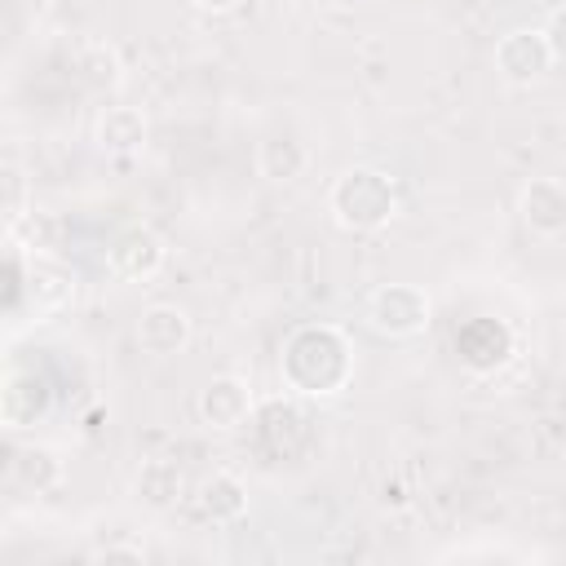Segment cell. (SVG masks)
Segmentation results:
<instances>
[{
	"mask_svg": "<svg viewBox=\"0 0 566 566\" xmlns=\"http://www.w3.org/2000/svg\"><path fill=\"white\" fill-rule=\"evenodd\" d=\"M97 146L111 150V155H133L146 146V115L133 111V106H106L97 115V128H93Z\"/></svg>",
	"mask_w": 566,
	"mask_h": 566,
	"instance_id": "cell-13",
	"label": "cell"
},
{
	"mask_svg": "<svg viewBox=\"0 0 566 566\" xmlns=\"http://www.w3.org/2000/svg\"><path fill=\"white\" fill-rule=\"evenodd\" d=\"M195 509L208 522H239L248 513V486L234 473H208L195 486Z\"/></svg>",
	"mask_w": 566,
	"mask_h": 566,
	"instance_id": "cell-12",
	"label": "cell"
},
{
	"mask_svg": "<svg viewBox=\"0 0 566 566\" xmlns=\"http://www.w3.org/2000/svg\"><path fill=\"white\" fill-rule=\"evenodd\" d=\"M137 345L155 358H172L190 345V314L181 305H150L137 318Z\"/></svg>",
	"mask_w": 566,
	"mask_h": 566,
	"instance_id": "cell-10",
	"label": "cell"
},
{
	"mask_svg": "<svg viewBox=\"0 0 566 566\" xmlns=\"http://www.w3.org/2000/svg\"><path fill=\"white\" fill-rule=\"evenodd\" d=\"M539 31H544V40L553 49V62H566V9H553Z\"/></svg>",
	"mask_w": 566,
	"mask_h": 566,
	"instance_id": "cell-18",
	"label": "cell"
},
{
	"mask_svg": "<svg viewBox=\"0 0 566 566\" xmlns=\"http://www.w3.org/2000/svg\"><path fill=\"white\" fill-rule=\"evenodd\" d=\"M455 349L473 371H495V367H504L513 358V332L504 323H495V318H473V323L460 327Z\"/></svg>",
	"mask_w": 566,
	"mask_h": 566,
	"instance_id": "cell-8",
	"label": "cell"
},
{
	"mask_svg": "<svg viewBox=\"0 0 566 566\" xmlns=\"http://www.w3.org/2000/svg\"><path fill=\"white\" fill-rule=\"evenodd\" d=\"M305 164H310V155H305V146H301L292 133H274V137H265L261 150H256V168H261V177H270V181H296V177L305 172Z\"/></svg>",
	"mask_w": 566,
	"mask_h": 566,
	"instance_id": "cell-16",
	"label": "cell"
},
{
	"mask_svg": "<svg viewBox=\"0 0 566 566\" xmlns=\"http://www.w3.org/2000/svg\"><path fill=\"white\" fill-rule=\"evenodd\" d=\"M133 491L146 509H172L181 495H186V478L172 460H146L133 478Z\"/></svg>",
	"mask_w": 566,
	"mask_h": 566,
	"instance_id": "cell-15",
	"label": "cell"
},
{
	"mask_svg": "<svg viewBox=\"0 0 566 566\" xmlns=\"http://www.w3.org/2000/svg\"><path fill=\"white\" fill-rule=\"evenodd\" d=\"M27 292H31L35 310H62L75 296V274L62 261H53L49 252H35L27 261Z\"/></svg>",
	"mask_w": 566,
	"mask_h": 566,
	"instance_id": "cell-11",
	"label": "cell"
},
{
	"mask_svg": "<svg viewBox=\"0 0 566 566\" xmlns=\"http://www.w3.org/2000/svg\"><path fill=\"white\" fill-rule=\"evenodd\" d=\"M27 230H31V252H49V230H53V221H49L44 212H31V217H27Z\"/></svg>",
	"mask_w": 566,
	"mask_h": 566,
	"instance_id": "cell-19",
	"label": "cell"
},
{
	"mask_svg": "<svg viewBox=\"0 0 566 566\" xmlns=\"http://www.w3.org/2000/svg\"><path fill=\"white\" fill-rule=\"evenodd\" d=\"M517 217L539 239L566 234V181H557V177H531L522 186V195H517Z\"/></svg>",
	"mask_w": 566,
	"mask_h": 566,
	"instance_id": "cell-6",
	"label": "cell"
},
{
	"mask_svg": "<svg viewBox=\"0 0 566 566\" xmlns=\"http://www.w3.org/2000/svg\"><path fill=\"white\" fill-rule=\"evenodd\" d=\"M93 557H106V562H142V544H106V548H97Z\"/></svg>",
	"mask_w": 566,
	"mask_h": 566,
	"instance_id": "cell-20",
	"label": "cell"
},
{
	"mask_svg": "<svg viewBox=\"0 0 566 566\" xmlns=\"http://www.w3.org/2000/svg\"><path fill=\"white\" fill-rule=\"evenodd\" d=\"M332 221L349 234H371L380 226H389V217L398 212V190L385 172L376 168H349L336 177L332 195H327Z\"/></svg>",
	"mask_w": 566,
	"mask_h": 566,
	"instance_id": "cell-2",
	"label": "cell"
},
{
	"mask_svg": "<svg viewBox=\"0 0 566 566\" xmlns=\"http://www.w3.org/2000/svg\"><path fill=\"white\" fill-rule=\"evenodd\" d=\"M53 411V394L35 371H9L0 389V420L4 429H35Z\"/></svg>",
	"mask_w": 566,
	"mask_h": 566,
	"instance_id": "cell-7",
	"label": "cell"
},
{
	"mask_svg": "<svg viewBox=\"0 0 566 566\" xmlns=\"http://www.w3.org/2000/svg\"><path fill=\"white\" fill-rule=\"evenodd\" d=\"M367 323L380 336H416L429 327V296L411 283H385L367 305Z\"/></svg>",
	"mask_w": 566,
	"mask_h": 566,
	"instance_id": "cell-3",
	"label": "cell"
},
{
	"mask_svg": "<svg viewBox=\"0 0 566 566\" xmlns=\"http://www.w3.org/2000/svg\"><path fill=\"white\" fill-rule=\"evenodd\" d=\"M279 371H283V385L287 389H296L305 398H327V394H340L349 385L354 354H349V340L336 327L310 323V327H296L283 340Z\"/></svg>",
	"mask_w": 566,
	"mask_h": 566,
	"instance_id": "cell-1",
	"label": "cell"
},
{
	"mask_svg": "<svg viewBox=\"0 0 566 566\" xmlns=\"http://www.w3.org/2000/svg\"><path fill=\"white\" fill-rule=\"evenodd\" d=\"M9 478H13V486H22L31 495H44L62 482V460L49 447H18L13 460H9Z\"/></svg>",
	"mask_w": 566,
	"mask_h": 566,
	"instance_id": "cell-14",
	"label": "cell"
},
{
	"mask_svg": "<svg viewBox=\"0 0 566 566\" xmlns=\"http://www.w3.org/2000/svg\"><path fill=\"white\" fill-rule=\"evenodd\" d=\"M553 66V49L544 40V31H509L500 44H495V71L509 80V84H535L544 80Z\"/></svg>",
	"mask_w": 566,
	"mask_h": 566,
	"instance_id": "cell-5",
	"label": "cell"
},
{
	"mask_svg": "<svg viewBox=\"0 0 566 566\" xmlns=\"http://www.w3.org/2000/svg\"><path fill=\"white\" fill-rule=\"evenodd\" d=\"M252 416V394L239 376H212L199 389V420L208 429H239Z\"/></svg>",
	"mask_w": 566,
	"mask_h": 566,
	"instance_id": "cell-9",
	"label": "cell"
},
{
	"mask_svg": "<svg viewBox=\"0 0 566 566\" xmlns=\"http://www.w3.org/2000/svg\"><path fill=\"white\" fill-rule=\"evenodd\" d=\"M80 80H84V88H93V93H115V88L124 84V62H119L115 44H106V40L84 44V49H80Z\"/></svg>",
	"mask_w": 566,
	"mask_h": 566,
	"instance_id": "cell-17",
	"label": "cell"
},
{
	"mask_svg": "<svg viewBox=\"0 0 566 566\" xmlns=\"http://www.w3.org/2000/svg\"><path fill=\"white\" fill-rule=\"evenodd\" d=\"M195 4H199L203 13H234L243 0H195Z\"/></svg>",
	"mask_w": 566,
	"mask_h": 566,
	"instance_id": "cell-21",
	"label": "cell"
},
{
	"mask_svg": "<svg viewBox=\"0 0 566 566\" xmlns=\"http://www.w3.org/2000/svg\"><path fill=\"white\" fill-rule=\"evenodd\" d=\"M106 265H111L115 279L146 283V279H155L159 265H164V239H159L155 230H146V226H128V230H119V234L111 239Z\"/></svg>",
	"mask_w": 566,
	"mask_h": 566,
	"instance_id": "cell-4",
	"label": "cell"
}]
</instances>
